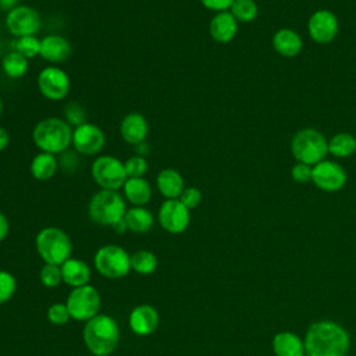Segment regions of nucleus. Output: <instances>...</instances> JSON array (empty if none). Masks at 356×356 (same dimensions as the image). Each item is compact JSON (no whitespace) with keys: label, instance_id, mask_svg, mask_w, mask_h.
Returning <instances> with one entry per match:
<instances>
[{"label":"nucleus","instance_id":"33","mask_svg":"<svg viewBox=\"0 0 356 356\" xmlns=\"http://www.w3.org/2000/svg\"><path fill=\"white\" fill-rule=\"evenodd\" d=\"M64 120L72 127H79L86 121V110L83 108V106L78 102H70L65 107H64Z\"/></svg>","mask_w":356,"mask_h":356},{"label":"nucleus","instance_id":"37","mask_svg":"<svg viewBox=\"0 0 356 356\" xmlns=\"http://www.w3.org/2000/svg\"><path fill=\"white\" fill-rule=\"evenodd\" d=\"M178 199L181 200V203L185 207H188L189 210H193V209L199 207V204L202 203L203 195H202L200 189L196 186H185V189L182 191V193Z\"/></svg>","mask_w":356,"mask_h":356},{"label":"nucleus","instance_id":"21","mask_svg":"<svg viewBox=\"0 0 356 356\" xmlns=\"http://www.w3.org/2000/svg\"><path fill=\"white\" fill-rule=\"evenodd\" d=\"M271 348L275 356H306L305 341L292 331H280L273 337Z\"/></svg>","mask_w":356,"mask_h":356},{"label":"nucleus","instance_id":"29","mask_svg":"<svg viewBox=\"0 0 356 356\" xmlns=\"http://www.w3.org/2000/svg\"><path fill=\"white\" fill-rule=\"evenodd\" d=\"M157 264V257L150 250H138L134 254H131V270H134L138 274H152L156 271Z\"/></svg>","mask_w":356,"mask_h":356},{"label":"nucleus","instance_id":"6","mask_svg":"<svg viewBox=\"0 0 356 356\" xmlns=\"http://www.w3.org/2000/svg\"><path fill=\"white\" fill-rule=\"evenodd\" d=\"M291 153L296 161L314 165L328 154V140L320 131L303 128L292 136Z\"/></svg>","mask_w":356,"mask_h":356},{"label":"nucleus","instance_id":"45","mask_svg":"<svg viewBox=\"0 0 356 356\" xmlns=\"http://www.w3.org/2000/svg\"><path fill=\"white\" fill-rule=\"evenodd\" d=\"M117 234H124L125 231H128V227H127V222H125V220L122 218V220H120L115 225H113L111 227Z\"/></svg>","mask_w":356,"mask_h":356},{"label":"nucleus","instance_id":"42","mask_svg":"<svg viewBox=\"0 0 356 356\" xmlns=\"http://www.w3.org/2000/svg\"><path fill=\"white\" fill-rule=\"evenodd\" d=\"M8 143H10V134L6 128L0 127V153L7 149Z\"/></svg>","mask_w":356,"mask_h":356},{"label":"nucleus","instance_id":"44","mask_svg":"<svg viewBox=\"0 0 356 356\" xmlns=\"http://www.w3.org/2000/svg\"><path fill=\"white\" fill-rule=\"evenodd\" d=\"M135 150H136V154L143 156V157H146V156L149 154V146H147L146 142H142V143L136 145V146H135Z\"/></svg>","mask_w":356,"mask_h":356},{"label":"nucleus","instance_id":"11","mask_svg":"<svg viewBox=\"0 0 356 356\" xmlns=\"http://www.w3.org/2000/svg\"><path fill=\"white\" fill-rule=\"evenodd\" d=\"M4 25L8 33L14 38L36 36L42 28V17L36 8L18 4L17 7L7 11Z\"/></svg>","mask_w":356,"mask_h":356},{"label":"nucleus","instance_id":"48","mask_svg":"<svg viewBox=\"0 0 356 356\" xmlns=\"http://www.w3.org/2000/svg\"><path fill=\"white\" fill-rule=\"evenodd\" d=\"M256 1H257V0H256Z\"/></svg>","mask_w":356,"mask_h":356},{"label":"nucleus","instance_id":"30","mask_svg":"<svg viewBox=\"0 0 356 356\" xmlns=\"http://www.w3.org/2000/svg\"><path fill=\"white\" fill-rule=\"evenodd\" d=\"M229 13L238 22H252L259 14V7L256 0H234L229 7Z\"/></svg>","mask_w":356,"mask_h":356},{"label":"nucleus","instance_id":"28","mask_svg":"<svg viewBox=\"0 0 356 356\" xmlns=\"http://www.w3.org/2000/svg\"><path fill=\"white\" fill-rule=\"evenodd\" d=\"M356 152V138L348 132L335 134L328 140V153L337 159H345Z\"/></svg>","mask_w":356,"mask_h":356},{"label":"nucleus","instance_id":"24","mask_svg":"<svg viewBox=\"0 0 356 356\" xmlns=\"http://www.w3.org/2000/svg\"><path fill=\"white\" fill-rule=\"evenodd\" d=\"M152 195V185L145 177L128 178L122 186V196L132 206H146L150 202Z\"/></svg>","mask_w":356,"mask_h":356},{"label":"nucleus","instance_id":"39","mask_svg":"<svg viewBox=\"0 0 356 356\" xmlns=\"http://www.w3.org/2000/svg\"><path fill=\"white\" fill-rule=\"evenodd\" d=\"M312 172H313V165L298 161L291 170V177L298 184H306L312 181Z\"/></svg>","mask_w":356,"mask_h":356},{"label":"nucleus","instance_id":"13","mask_svg":"<svg viewBox=\"0 0 356 356\" xmlns=\"http://www.w3.org/2000/svg\"><path fill=\"white\" fill-rule=\"evenodd\" d=\"M71 146L78 154L97 156L106 146V135L99 125L85 122L74 128Z\"/></svg>","mask_w":356,"mask_h":356},{"label":"nucleus","instance_id":"14","mask_svg":"<svg viewBox=\"0 0 356 356\" xmlns=\"http://www.w3.org/2000/svg\"><path fill=\"white\" fill-rule=\"evenodd\" d=\"M346 181L345 168L335 161L323 160L313 165L312 182L324 192H338L345 186Z\"/></svg>","mask_w":356,"mask_h":356},{"label":"nucleus","instance_id":"8","mask_svg":"<svg viewBox=\"0 0 356 356\" xmlns=\"http://www.w3.org/2000/svg\"><path fill=\"white\" fill-rule=\"evenodd\" d=\"M93 264L103 277L118 280L131 271V256L121 246L104 245L96 250Z\"/></svg>","mask_w":356,"mask_h":356},{"label":"nucleus","instance_id":"18","mask_svg":"<svg viewBox=\"0 0 356 356\" xmlns=\"http://www.w3.org/2000/svg\"><path fill=\"white\" fill-rule=\"evenodd\" d=\"M159 312L150 305H139L134 307L128 317L132 332L139 337H147L153 334L159 325Z\"/></svg>","mask_w":356,"mask_h":356},{"label":"nucleus","instance_id":"31","mask_svg":"<svg viewBox=\"0 0 356 356\" xmlns=\"http://www.w3.org/2000/svg\"><path fill=\"white\" fill-rule=\"evenodd\" d=\"M11 50L22 54L28 60L35 58L40 53V39L36 36H22V38H14L10 43Z\"/></svg>","mask_w":356,"mask_h":356},{"label":"nucleus","instance_id":"12","mask_svg":"<svg viewBox=\"0 0 356 356\" xmlns=\"http://www.w3.org/2000/svg\"><path fill=\"white\" fill-rule=\"evenodd\" d=\"M157 221L164 231L178 235L189 227L191 210L179 199H165L159 207Z\"/></svg>","mask_w":356,"mask_h":356},{"label":"nucleus","instance_id":"15","mask_svg":"<svg viewBox=\"0 0 356 356\" xmlns=\"http://www.w3.org/2000/svg\"><path fill=\"white\" fill-rule=\"evenodd\" d=\"M339 32V22L337 15L330 10L314 11L307 21V33L316 43H331Z\"/></svg>","mask_w":356,"mask_h":356},{"label":"nucleus","instance_id":"47","mask_svg":"<svg viewBox=\"0 0 356 356\" xmlns=\"http://www.w3.org/2000/svg\"><path fill=\"white\" fill-rule=\"evenodd\" d=\"M1 49H3V44H1V40H0V51H1Z\"/></svg>","mask_w":356,"mask_h":356},{"label":"nucleus","instance_id":"4","mask_svg":"<svg viewBox=\"0 0 356 356\" xmlns=\"http://www.w3.org/2000/svg\"><path fill=\"white\" fill-rule=\"evenodd\" d=\"M127 200L118 191L100 189L89 200V218L103 227H113L124 218L127 213Z\"/></svg>","mask_w":356,"mask_h":356},{"label":"nucleus","instance_id":"38","mask_svg":"<svg viewBox=\"0 0 356 356\" xmlns=\"http://www.w3.org/2000/svg\"><path fill=\"white\" fill-rule=\"evenodd\" d=\"M79 154L75 150H65L58 157V167L65 172H75L79 167Z\"/></svg>","mask_w":356,"mask_h":356},{"label":"nucleus","instance_id":"3","mask_svg":"<svg viewBox=\"0 0 356 356\" xmlns=\"http://www.w3.org/2000/svg\"><path fill=\"white\" fill-rule=\"evenodd\" d=\"M82 337L92 355L108 356L118 345L120 327L111 316L97 314L85 323Z\"/></svg>","mask_w":356,"mask_h":356},{"label":"nucleus","instance_id":"36","mask_svg":"<svg viewBox=\"0 0 356 356\" xmlns=\"http://www.w3.org/2000/svg\"><path fill=\"white\" fill-rule=\"evenodd\" d=\"M71 314L65 303H53L47 309V320L54 325H64L70 321Z\"/></svg>","mask_w":356,"mask_h":356},{"label":"nucleus","instance_id":"32","mask_svg":"<svg viewBox=\"0 0 356 356\" xmlns=\"http://www.w3.org/2000/svg\"><path fill=\"white\" fill-rule=\"evenodd\" d=\"M124 165H125L128 178H142L146 175V172L149 170V163H147L146 157L139 156V154H134V156L128 157L124 161Z\"/></svg>","mask_w":356,"mask_h":356},{"label":"nucleus","instance_id":"23","mask_svg":"<svg viewBox=\"0 0 356 356\" xmlns=\"http://www.w3.org/2000/svg\"><path fill=\"white\" fill-rule=\"evenodd\" d=\"M61 275H63V281L67 285L72 288H78L89 284L92 271L88 263H85L83 260L70 257L61 264Z\"/></svg>","mask_w":356,"mask_h":356},{"label":"nucleus","instance_id":"10","mask_svg":"<svg viewBox=\"0 0 356 356\" xmlns=\"http://www.w3.org/2000/svg\"><path fill=\"white\" fill-rule=\"evenodd\" d=\"M40 95L50 102L64 100L71 90L70 75L58 65H46L42 68L36 78Z\"/></svg>","mask_w":356,"mask_h":356},{"label":"nucleus","instance_id":"34","mask_svg":"<svg viewBox=\"0 0 356 356\" xmlns=\"http://www.w3.org/2000/svg\"><path fill=\"white\" fill-rule=\"evenodd\" d=\"M39 280H40L42 285H44V286H47V288H56V286H58L60 282L63 281L61 266L44 263V266L40 268Z\"/></svg>","mask_w":356,"mask_h":356},{"label":"nucleus","instance_id":"40","mask_svg":"<svg viewBox=\"0 0 356 356\" xmlns=\"http://www.w3.org/2000/svg\"><path fill=\"white\" fill-rule=\"evenodd\" d=\"M199 1L204 8L214 11V13L228 11L234 3V0H199Z\"/></svg>","mask_w":356,"mask_h":356},{"label":"nucleus","instance_id":"20","mask_svg":"<svg viewBox=\"0 0 356 356\" xmlns=\"http://www.w3.org/2000/svg\"><path fill=\"white\" fill-rule=\"evenodd\" d=\"M156 188L164 199H178L185 189V181L178 170L163 168L156 175Z\"/></svg>","mask_w":356,"mask_h":356},{"label":"nucleus","instance_id":"27","mask_svg":"<svg viewBox=\"0 0 356 356\" xmlns=\"http://www.w3.org/2000/svg\"><path fill=\"white\" fill-rule=\"evenodd\" d=\"M29 70V60L22 54L10 50L3 56L1 60V71L10 79H19L25 76Z\"/></svg>","mask_w":356,"mask_h":356},{"label":"nucleus","instance_id":"46","mask_svg":"<svg viewBox=\"0 0 356 356\" xmlns=\"http://www.w3.org/2000/svg\"><path fill=\"white\" fill-rule=\"evenodd\" d=\"M3 108H4V104H3V99L0 97V118H1V114H3Z\"/></svg>","mask_w":356,"mask_h":356},{"label":"nucleus","instance_id":"35","mask_svg":"<svg viewBox=\"0 0 356 356\" xmlns=\"http://www.w3.org/2000/svg\"><path fill=\"white\" fill-rule=\"evenodd\" d=\"M17 291V280L6 270H0V305L8 302Z\"/></svg>","mask_w":356,"mask_h":356},{"label":"nucleus","instance_id":"25","mask_svg":"<svg viewBox=\"0 0 356 356\" xmlns=\"http://www.w3.org/2000/svg\"><path fill=\"white\" fill-rule=\"evenodd\" d=\"M58 168V157L46 152L36 153L29 164V172L32 178L42 182L51 179Z\"/></svg>","mask_w":356,"mask_h":356},{"label":"nucleus","instance_id":"19","mask_svg":"<svg viewBox=\"0 0 356 356\" xmlns=\"http://www.w3.org/2000/svg\"><path fill=\"white\" fill-rule=\"evenodd\" d=\"M209 33L217 43H229L238 33V21L234 18L229 10L216 13L209 22Z\"/></svg>","mask_w":356,"mask_h":356},{"label":"nucleus","instance_id":"16","mask_svg":"<svg viewBox=\"0 0 356 356\" xmlns=\"http://www.w3.org/2000/svg\"><path fill=\"white\" fill-rule=\"evenodd\" d=\"M72 54V46L70 40L58 33H50L40 39L39 56L51 65L65 63Z\"/></svg>","mask_w":356,"mask_h":356},{"label":"nucleus","instance_id":"41","mask_svg":"<svg viewBox=\"0 0 356 356\" xmlns=\"http://www.w3.org/2000/svg\"><path fill=\"white\" fill-rule=\"evenodd\" d=\"M10 231V222L8 218L6 217V214L3 211H0V242H3Z\"/></svg>","mask_w":356,"mask_h":356},{"label":"nucleus","instance_id":"17","mask_svg":"<svg viewBox=\"0 0 356 356\" xmlns=\"http://www.w3.org/2000/svg\"><path fill=\"white\" fill-rule=\"evenodd\" d=\"M120 135L125 143L132 146L146 142L149 135V122L146 117L138 111L125 114L120 122Z\"/></svg>","mask_w":356,"mask_h":356},{"label":"nucleus","instance_id":"9","mask_svg":"<svg viewBox=\"0 0 356 356\" xmlns=\"http://www.w3.org/2000/svg\"><path fill=\"white\" fill-rule=\"evenodd\" d=\"M71 318L76 321H88L99 314L100 293L92 285L72 288L65 302Z\"/></svg>","mask_w":356,"mask_h":356},{"label":"nucleus","instance_id":"1","mask_svg":"<svg viewBox=\"0 0 356 356\" xmlns=\"http://www.w3.org/2000/svg\"><path fill=\"white\" fill-rule=\"evenodd\" d=\"M306 356H346L350 348L348 331L331 320L313 323L305 334Z\"/></svg>","mask_w":356,"mask_h":356},{"label":"nucleus","instance_id":"26","mask_svg":"<svg viewBox=\"0 0 356 356\" xmlns=\"http://www.w3.org/2000/svg\"><path fill=\"white\" fill-rule=\"evenodd\" d=\"M124 220L128 231L134 234H146L153 228L154 216L145 206H132L127 210Z\"/></svg>","mask_w":356,"mask_h":356},{"label":"nucleus","instance_id":"43","mask_svg":"<svg viewBox=\"0 0 356 356\" xmlns=\"http://www.w3.org/2000/svg\"><path fill=\"white\" fill-rule=\"evenodd\" d=\"M19 0H0V8L4 11H10L11 8L17 7Z\"/></svg>","mask_w":356,"mask_h":356},{"label":"nucleus","instance_id":"22","mask_svg":"<svg viewBox=\"0 0 356 356\" xmlns=\"http://www.w3.org/2000/svg\"><path fill=\"white\" fill-rule=\"evenodd\" d=\"M273 49L282 57H296L303 47L300 35L291 28H281L273 35Z\"/></svg>","mask_w":356,"mask_h":356},{"label":"nucleus","instance_id":"7","mask_svg":"<svg viewBox=\"0 0 356 356\" xmlns=\"http://www.w3.org/2000/svg\"><path fill=\"white\" fill-rule=\"evenodd\" d=\"M90 175L100 189H122L128 179L124 161L111 154H100L90 164Z\"/></svg>","mask_w":356,"mask_h":356},{"label":"nucleus","instance_id":"2","mask_svg":"<svg viewBox=\"0 0 356 356\" xmlns=\"http://www.w3.org/2000/svg\"><path fill=\"white\" fill-rule=\"evenodd\" d=\"M74 128L60 117H46L32 129V140L39 152L61 154L72 145Z\"/></svg>","mask_w":356,"mask_h":356},{"label":"nucleus","instance_id":"5","mask_svg":"<svg viewBox=\"0 0 356 356\" xmlns=\"http://www.w3.org/2000/svg\"><path fill=\"white\" fill-rule=\"evenodd\" d=\"M35 248L47 264L61 266L72 254V242L65 231L58 227H44L35 238Z\"/></svg>","mask_w":356,"mask_h":356}]
</instances>
